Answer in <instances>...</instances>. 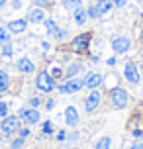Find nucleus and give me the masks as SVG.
Segmentation results:
<instances>
[{
    "instance_id": "dca6fc26",
    "label": "nucleus",
    "mask_w": 143,
    "mask_h": 149,
    "mask_svg": "<svg viewBox=\"0 0 143 149\" xmlns=\"http://www.w3.org/2000/svg\"><path fill=\"white\" fill-rule=\"evenodd\" d=\"M96 8H98V14L104 16V14H108V12L114 8V4H112V0H98Z\"/></svg>"
},
{
    "instance_id": "f8f14e48",
    "label": "nucleus",
    "mask_w": 143,
    "mask_h": 149,
    "mask_svg": "<svg viewBox=\"0 0 143 149\" xmlns=\"http://www.w3.org/2000/svg\"><path fill=\"white\" fill-rule=\"evenodd\" d=\"M63 116H65V124H67V126H71V127L78 126V120L81 118H78V110H76L75 106H67Z\"/></svg>"
},
{
    "instance_id": "cd10ccee",
    "label": "nucleus",
    "mask_w": 143,
    "mask_h": 149,
    "mask_svg": "<svg viewBox=\"0 0 143 149\" xmlns=\"http://www.w3.org/2000/svg\"><path fill=\"white\" fill-rule=\"evenodd\" d=\"M53 37H55V39H65V37H67V30H57L55 31V33H53Z\"/></svg>"
},
{
    "instance_id": "7c9ffc66",
    "label": "nucleus",
    "mask_w": 143,
    "mask_h": 149,
    "mask_svg": "<svg viewBox=\"0 0 143 149\" xmlns=\"http://www.w3.org/2000/svg\"><path fill=\"white\" fill-rule=\"evenodd\" d=\"M33 4H35L37 8H43V6H49L51 0H33Z\"/></svg>"
},
{
    "instance_id": "58836bf2",
    "label": "nucleus",
    "mask_w": 143,
    "mask_h": 149,
    "mask_svg": "<svg viewBox=\"0 0 143 149\" xmlns=\"http://www.w3.org/2000/svg\"><path fill=\"white\" fill-rule=\"evenodd\" d=\"M2 6H6V0H0V8Z\"/></svg>"
},
{
    "instance_id": "ea45409f",
    "label": "nucleus",
    "mask_w": 143,
    "mask_h": 149,
    "mask_svg": "<svg viewBox=\"0 0 143 149\" xmlns=\"http://www.w3.org/2000/svg\"><path fill=\"white\" fill-rule=\"evenodd\" d=\"M139 39H141V41H143V30H141V33H139Z\"/></svg>"
},
{
    "instance_id": "0eeeda50",
    "label": "nucleus",
    "mask_w": 143,
    "mask_h": 149,
    "mask_svg": "<svg viewBox=\"0 0 143 149\" xmlns=\"http://www.w3.org/2000/svg\"><path fill=\"white\" fill-rule=\"evenodd\" d=\"M124 77L129 84H137L141 81V74H139V69H137L135 63H126L124 65Z\"/></svg>"
},
{
    "instance_id": "20e7f679",
    "label": "nucleus",
    "mask_w": 143,
    "mask_h": 149,
    "mask_svg": "<svg viewBox=\"0 0 143 149\" xmlns=\"http://www.w3.org/2000/svg\"><path fill=\"white\" fill-rule=\"evenodd\" d=\"M20 127H22V118L20 116H6V118L0 122V132L4 135H12Z\"/></svg>"
},
{
    "instance_id": "37998d69",
    "label": "nucleus",
    "mask_w": 143,
    "mask_h": 149,
    "mask_svg": "<svg viewBox=\"0 0 143 149\" xmlns=\"http://www.w3.org/2000/svg\"><path fill=\"white\" fill-rule=\"evenodd\" d=\"M141 18H143V14H141Z\"/></svg>"
},
{
    "instance_id": "79ce46f5",
    "label": "nucleus",
    "mask_w": 143,
    "mask_h": 149,
    "mask_svg": "<svg viewBox=\"0 0 143 149\" xmlns=\"http://www.w3.org/2000/svg\"><path fill=\"white\" fill-rule=\"evenodd\" d=\"M0 55H2V51H0Z\"/></svg>"
},
{
    "instance_id": "a19ab883",
    "label": "nucleus",
    "mask_w": 143,
    "mask_h": 149,
    "mask_svg": "<svg viewBox=\"0 0 143 149\" xmlns=\"http://www.w3.org/2000/svg\"><path fill=\"white\" fill-rule=\"evenodd\" d=\"M139 139H141V141H143V134H141V137H139Z\"/></svg>"
},
{
    "instance_id": "c9c22d12",
    "label": "nucleus",
    "mask_w": 143,
    "mask_h": 149,
    "mask_svg": "<svg viewBox=\"0 0 143 149\" xmlns=\"http://www.w3.org/2000/svg\"><path fill=\"white\" fill-rule=\"evenodd\" d=\"M57 139H59V141H65V139H67V132H59V134H57Z\"/></svg>"
},
{
    "instance_id": "2f4dec72",
    "label": "nucleus",
    "mask_w": 143,
    "mask_h": 149,
    "mask_svg": "<svg viewBox=\"0 0 143 149\" xmlns=\"http://www.w3.org/2000/svg\"><path fill=\"white\" fill-rule=\"evenodd\" d=\"M18 132H20V137H28V135L31 134V130H30V127H20Z\"/></svg>"
},
{
    "instance_id": "4468645a",
    "label": "nucleus",
    "mask_w": 143,
    "mask_h": 149,
    "mask_svg": "<svg viewBox=\"0 0 143 149\" xmlns=\"http://www.w3.org/2000/svg\"><path fill=\"white\" fill-rule=\"evenodd\" d=\"M43 20H45V12H43V8H31L30 12H28V22L41 24Z\"/></svg>"
},
{
    "instance_id": "a878e982",
    "label": "nucleus",
    "mask_w": 143,
    "mask_h": 149,
    "mask_svg": "<svg viewBox=\"0 0 143 149\" xmlns=\"http://www.w3.org/2000/svg\"><path fill=\"white\" fill-rule=\"evenodd\" d=\"M41 132H43L45 135H51V134H53V124L49 122V120H47V122H43V127H41Z\"/></svg>"
},
{
    "instance_id": "bb28decb",
    "label": "nucleus",
    "mask_w": 143,
    "mask_h": 149,
    "mask_svg": "<svg viewBox=\"0 0 143 149\" xmlns=\"http://www.w3.org/2000/svg\"><path fill=\"white\" fill-rule=\"evenodd\" d=\"M86 14H88V18H100V14H98V8L96 4H92L88 10H86Z\"/></svg>"
},
{
    "instance_id": "2eb2a0df",
    "label": "nucleus",
    "mask_w": 143,
    "mask_h": 149,
    "mask_svg": "<svg viewBox=\"0 0 143 149\" xmlns=\"http://www.w3.org/2000/svg\"><path fill=\"white\" fill-rule=\"evenodd\" d=\"M86 18H88V14H86V10L83 8V4L73 10V20H75L76 26H83V24H86Z\"/></svg>"
},
{
    "instance_id": "72a5a7b5",
    "label": "nucleus",
    "mask_w": 143,
    "mask_h": 149,
    "mask_svg": "<svg viewBox=\"0 0 143 149\" xmlns=\"http://www.w3.org/2000/svg\"><path fill=\"white\" fill-rule=\"evenodd\" d=\"M53 106H55V100H53V98H47L45 100V110H53Z\"/></svg>"
},
{
    "instance_id": "393cba45",
    "label": "nucleus",
    "mask_w": 143,
    "mask_h": 149,
    "mask_svg": "<svg viewBox=\"0 0 143 149\" xmlns=\"http://www.w3.org/2000/svg\"><path fill=\"white\" fill-rule=\"evenodd\" d=\"M0 51H2V55H4V57H10V55L14 53V49H12V43L2 45V47H0Z\"/></svg>"
},
{
    "instance_id": "9d476101",
    "label": "nucleus",
    "mask_w": 143,
    "mask_h": 149,
    "mask_svg": "<svg viewBox=\"0 0 143 149\" xmlns=\"http://www.w3.org/2000/svg\"><path fill=\"white\" fill-rule=\"evenodd\" d=\"M129 47H131L129 37L120 36V37H114V39H112V49H114V53H128Z\"/></svg>"
},
{
    "instance_id": "c756f323",
    "label": "nucleus",
    "mask_w": 143,
    "mask_h": 149,
    "mask_svg": "<svg viewBox=\"0 0 143 149\" xmlns=\"http://www.w3.org/2000/svg\"><path fill=\"white\" fill-rule=\"evenodd\" d=\"M76 139H78V134H76V132H73L71 135H67V139H65V141L73 145V143H76Z\"/></svg>"
},
{
    "instance_id": "6ab92c4d",
    "label": "nucleus",
    "mask_w": 143,
    "mask_h": 149,
    "mask_svg": "<svg viewBox=\"0 0 143 149\" xmlns=\"http://www.w3.org/2000/svg\"><path fill=\"white\" fill-rule=\"evenodd\" d=\"M43 26H45L47 36H53L55 31L59 30V26H57V22H55V20H43Z\"/></svg>"
},
{
    "instance_id": "4be33fe9",
    "label": "nucleus",
    "mask_w": 143,
    "mask_h": 149,
    "mask_svg": "<svg viewBox=\"0 0 143 149\" xmlns=\"http://www.w3.org/2000/svg\"><path fill=\"white\" fill-rule=\"evenodd\" d=\"M104 82H106V86L112 90V88L118 86V77H116V74H108V77L104 79ZM104 82H102V84H104Z\"/></svg>"
},
{
    "instance_id": "4c0bfd02",
    "label": "nucleus",
    "mask_w": 143,
    "mask_h": 149,
    "mask_svg": "<svg viewBox=\"0 0 143 149\" xmlns=\"http://www.w3.org/2000/svg\"><path fill=\"white\" fill-rule=\"evenodd\" d=\"M106 63H108V65H110V67H112V65H116V57H110V59L106 61Z\"/></svg>"
},
{
    "instance_id": "f704fd0d",
    "label": "nucleus",
    "mask_w": 143,
    "mask_h": 149,
    "mask_svg": "<svg viewBox=\"0 0 143 149\" xmlns=\"http://www.w3.org/2000/svg\"><path fill=\"white\" fill-rule=\"evenodd\" d=\"M112 4H114V6H118V8H124L126 4H128V0H112Z\"/></svg>"
},
{
    "instance_id": "aec40b11",
    "label": "nucleus",
    "mask_w": 143,
    "mask_h": 149,
    "mask_svg": "<svg viewBox=\"0 0 143 149\" xmlns=\"http://www.w3.org/2000/svg\"><path fill=\"white\" fill-rule=\"evenodd\" d=\"M94 149H112V139L106 135V137H100L94 145Z\"/></svg>"
},
{
    "instance_id": "1a4fd4ad",
    "label": "nucleus",
    "mask_w": 143,
    "mask_h": 149,
    "mask_svg": "<svg viewBox=\"0 0 143 149\" xmlns=\"http://www.w3.org/2000/svg\"><path fill=\"white\" fill-rule=\"evenodd\" d=\"M102 82H104V77L100 73H96V71H90V73H86L84 74V86L86 88H98V86H102Z\"/></svg>"
},
{
    "instance_id": "e433bc0d",
    "label": "nucleus",
    "mask_w": 143,
    "mask_h": 149,
    "mask_svg": "<svg viewBox=\"0 0 143 149\" xmlns=\"http://www.w3.org/2000/svg\"><path fill=\"white\" fill-rule=\"evenodd\" d=\"M129 149H143V141H135V143H131V147Z\"/></svg>"
},
{
    "instance_id": "a211bd4d",
    "label": "nucleus",
    "mask_w": 143,
    "mask_h": 149,
    "mask_svg": "<svg viewBox=\"0 0 143 149\" xmlns=\"http://www.w3.org/2000/svg\"><path fill=\"white\" fill-rule=\"evenodd\" d=\"M81 71H83V65H81V63H73V65H69V69L65 71V79H73V77H76Z\"/></svg>"
},
{
    "instance_id": "7ed1b4c3",
    "label": "nucleus",
    "mask_w": 143,
    "mask_h": 149,
    "mask_svg": "<svg viewBox=\"0 0 143 149\" xmlns=\"http://www.w3.org/2000/svg\"><path fill=\"white\" fill-rule=\"evenodd\" d=\"M110 102H112L114 108H118V110H124L129 102V96L128 92L121 88V86H116V88L110 90Z\"/></svg>"
},
{
    "instance_id": "6e6552de",
    "label": "nucleus",
    "mask_w": 143,
    "mask_h": 149,
    "mask_svg": "<svg viewBox=\"0 0 143 149\" xmlns=\"http://www.w3.org/2000/svg\"><path fill=\"white\" fill-rule=\"evenodd\" d=\"M20 118H22L28 126H35L39 120H41V114H39L37 108H22V110H20Z\"/></svg>"
},
{
    "instance_id": "423d86ee",
    "label": "nucleus",
    "mask_w": 143,
    "mask_h": 149,
    "mask_svg": "<svg viewBox=\"0 0 143 149\" xmlns=\"http://www.w3.org/2000/svg\"><path fill=\"white\" fill-rule=\"evenodd\" d=\"M100 100H102V94H100V90H98V88L90 90V94L84 98V110L88 112V114H92L94 110H98V106H100Z\"/></svg>"
},
{
    "instance_id": "f3484780",
    "label": "nucleus",
    "mask_w": 143,
    "mask_h": 149,
    "mask_svg": "<svg viewBox=\"0 0 143 149\" xmlns=\"http://www.w3.org/2000/svg\"><path fill=\"white\" fill-rule=\"evenodd\" d=\"M8 86H10V77L4 69H0V94H4L8 90Z\"/></svg>"
},
{
    "instance_id": "39448f33",
    "label": "nucleus",
    "mask_w": 143,
    "mask_h": 149,
    "mask_svg": "<svg viewBox=\"0 0 143 149\" xmlns=\"http://www.w3.org/2000/svg\"><path fill=\"white\" fill-rule=\"evenodd\" d=\"M90 41H92V33H81V36H76L73 41H71V49L75 53H86L88 51V47H90Z\"/></svg>"
},
{
    "instance_id": "5701e85b",
    "label": "nucleus",
    "mask_w": 143,
    "mask_h": 149,
    "mask_svg": "<svg viewBox=\"0 0 143 149\" xmlns=\"http://www.w3.org/2000/svg\"><path fill=\"white\" fill-rule=\"evenodd\" d=\"M24 145H26V137H16V139H12V143H10V149H22Z\"/></svg>"
},
{
    "instance_id": "412c9836",
    "label": "nucleus",
    "mask_w": 143,
    "mask_h": 149,
    "mask_svg": "<svg viewBox=\"0 0 143 149\" xmlns=\"http://www.w3.org/2000/svg\"><path fill=\"white\" fill-rule=\"evenodd\" d=\"M10 37H12V33L8 31V28H2V26H0V47L10 43Z\"/></svg>"
},
{
    "instance_id": "473e14b6",
    "label": "nucleus",
    "mask_w": 143,
    "mask_h": 149,
    "mask_svg": "<svg viewBox=\"0 0 143 149\" xmlns=\"http://www.w3.org/2000/svg\"><path fill=\"white\" fill-rule=\"evenodd\" d=\"M39 104H41V100H39V98H35V96L30 98V108H37Z\"/></svg>"
},
{
    "instance_id": "f257e3e1",
    "label": "nucleus",
    "mask_w": 143,
    "mask_h": 149,
    "mask_svg": "<svg viewBox=\"0 0 143 149\" xmlns=\"http://www.w3.org/2000/svg\"><path fill=\"white\" fill-rule=\"evenodd\" d=\"M55 88L59 90L61 94H73V92H78L81 88H84V79H81V77H73V79H67L65 82L57 84Z\"/></svg>"
},
{
    "instance_id": "ddd939ff",
    "label": "nucleus",
    "mask_w": 143,
    "mask_h": 149,
    "mask_svg": "<svg viewBox=\"0 0 143 149\" xmlns=\"http://www.w3.org/2000/svg\"><path fill=\"white\" fill-rule=\"evenodd\" d=\"M6 28L10 33H22L28 28V20H12V22H8Z\"/></svg>"
},
{
    "instance_id": "9b49d317",
    "label": "nucleus",
    "mask_w": 143,
    "mask_h": 149,
    "mask_svg": "<svg viewBox=\"0 0 143 149\" xmlns=\"http://www.w3.org/2000/svg\"><path fill=\"white\" fill-rule=\"evenodd\" d=\"M16 69H18L22 74H31L33 71H35V63H33L30 57H22V59L16 61Z\"/></svg>"
},
{
    "instance_id": "c85d7f7f",
    "label": "nucleus",
    "mask_w": 143,
    "mask_h": 149,
    "mask_svg": "<svg viewBox=\"0 0 143 149\" xmlns=\"http://www.w3.org/2000/svg\"><path fill=\"white\" fill-rule=\"evenodd\" d=\"M51 77H53V79H61V77H63V69H61V67H53Z\"/></svg>"
},
{
    "instance_id": "f03ea898",
    "label": "nucleus",
    "mask_w": 143,
    "mask_h": 149,
    "mask_svg": "<svg viewBox=\"0 0 143 149\" xmlns=\"http://www.w3.org/2000/svg\"><path fill=\"white\" fill-rule=\"evenodd\" d=\"M35 86H37V90H41V92H51V90L57 86V82H55V79L51 77L49 71H41V73H37V77H35Z\"/></svg>"
},
{
    "instance_id": "b1692460",
    "label": "nucleus",
    "mask_w": 143,
    "mask_h": 149,
    "mask_svg": "<svg viewBox=\"0 0 143 149\" xmlns=\"http://www.w3.org/2000/svg\"><path fill=\"white\" fill-rule=\"evenodd\" d=\"M78 6H81V0H63V8L67 10H75Z\"/></svg>"
}]
</instances>
